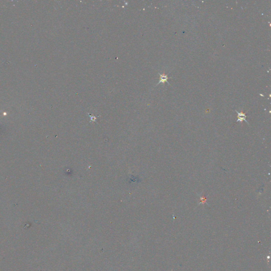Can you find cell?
Returning <instances> with one entry per match:
<instances>
[{"instance_id":"6da1fadb","label":"cell","mask_w":271,"mask_h":271,"mask_svg":"<svg viewBox=\"0 0 271 271\" xmlns=\"http://www.w3.org/2000/svg\"><path fill=\"white\" fill-rule=\"evenodd\" d=\"M159 75H160V78H159V82L157 84V85L156 86H157L160 83H164L165 82H167L169 85H170V83H169L168 81V77L167 76V75L166 74H160L159 73H158Z\"/></svg>"},{"instance_id":"7a4b0ae2","label":"cell","mask_w":271,"mask_h":271,"mask_svg":"<svg viewBox=\"0 0 271 271\" xmlns=\"http://www.w3.org/2000/svg\"><path fill=\"white\" fill-rule=\"evenodd\" d=\"M235 111L237 112V114L238 115V119L237 120V121H240V122H242V120H244V121H246L247 122V121L246 120V116L245 114H244V113H243L242 112H238L237 110H235Z\"/></svg>"}]
</instances>
